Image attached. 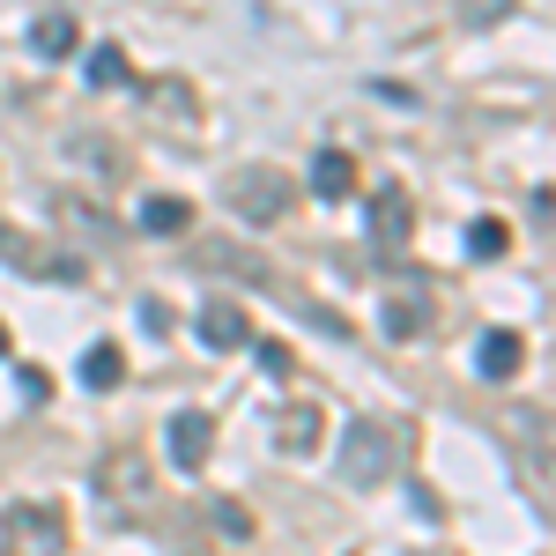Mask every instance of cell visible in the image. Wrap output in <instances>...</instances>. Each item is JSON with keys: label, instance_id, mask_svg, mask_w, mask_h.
I'll return each instance as SVG.
<instances>
[{"label": "cell", "instance_id": "ffe728a7", "mask_svg": "<svg viewBox=\"0 0 556 556\" xmlns=\"http://www.w3.org/2000/svg\"><path fill=\"white\" fill-rule=\"evenodd\" d=\"M141 327H149V334H172V312H164L156 298H141Z\"/></svg>", "mask_w": 556, "mask_h": 556}, {"label": "cell", "instance_id": "7c38bea8", "mask_svg": "<svg viewBox=\"0 0 556 556\" xmlns=\"http://www.w3.org/2000/svg\"><path fill=\"white\" fill-rule=\"evenodd\" d=\"M119 379H127V356H119V342L83 349V386H89V393H112Z\"/></svg>", "mask_w": 556, "mask_h": 556}, {"label": "cell", "instance_id": "5b68a950", "mask_svg": "<svg viewBox=\"0 0 556 556\" xmlns=\"http://www.w3.org/2000/svg\"><path fill=\"white\" fill-rule=\"evenodd\" d=\"M0 260H8V267H23V275H60V282H83V260L30 245V230H15V223H0Z\"/></svg>", "mask_w": 556, "mask_h": 556}, {"label": "cell", "instance_id": "3957f363", "mask_svg": "<svg viewBox=\"0 0 556 556\" xmlns=\"http://www.w3.org/2000/svg\"><path fill=\"white\" fill-rule=\"evenodd\" d=\"M0 549L8 556H67V519H60V505H8L0 513Z\"/></svg>", "mask_w": 556, "mask_h": 556}, {"label": "cell", "instance_id": "30bf717a", "mask_svg": "<svg viewBox=\"0 0 556 556\" xmlns=\"http://www.w3.org/2000/svg\"><path fill=\"white\" fill-rule=\"evenodd\" d=\"M141 230H149V238H186V230H193V201L149 193V201H141Z\"/></svg>", "mask_w": 556, "mask_h": 556}, {"label": "cell", "instance_id": "7a4b0ae2", "mask_svg": "<svg viewBox=\"0 0 556 556\" xmlns=\"http://www.w3.org/2000/svg\"><path fill=\"white\" fill-rule=\"evenodd\" d=\"M223 201H230V215L238 223H282V208H290V178L275 172V164H245V172H230V186H223Z\"/></svg>", "mask_w": 556, "mask_h": 556}, {"label": "cell", "instance_id": "277c9868", "mask_svg": "<svg viewBox=\"0 0 556 556\" xmlns=\"http://www.w3.org/2000/svg\"><path fill=\"white\" fill-rule=\"evenodd\" d=\"M164 445H172V468L178 475H201L215 453V416L208 408H178L172 424H164Z\"/></svg>", "mask_w": 556, "mask_h": 556}, {"label": "cell", "instance_id": "8992f818", "mask_svg": "<svg viewBox=\"0 0 556 556\" xmlns=\"http://www.w3.org/2000/svg\"><path fill=\"white\" fill-rule=\"evenodd\" d=\"M201 342H208L215 356L245 349V342H253V319H245V304H238V298H208V304H201Z\"/></svg>", "mask_w": 556, "mask_h": 556}, {"label": "cell", "instance_id": "e0dca14e", "mask_svg": "<svg viewBox=\"0 0 556 556\" xmlns=\"http://www.w3.org/2000/svg\"><path fill=\"white\" fill-rule=\"evenodd\" d=\"M505 245H513V230L497 215H475L468 223V260H505Z\"/></svg>", "mask_w": 556, "mask_h": 556}, {"label": "cell", "instance_id": "44dd1931", "mask_svg": "<svg viewBox=\"0 0 556 556\" xmlns=\"http://www.w3.org/2000/svg\"><path fill=\"white\" fill-rule=\"evenodd\" d=\"M8 349H15V334H8V327H0V356H8Z\"/></svg>", "mask_w": 556, "mask_h": 556}, {"label": "cell", "instance_id": "6da1fadb", "mask_svg": "<svg viewBox=\"0 0 556 556\" xmlns=\"http://www.w3.org/2000/svg\"><path fill=\"white\" fill-rule=\"evenodd\" d=\"M342 475L356 490H379L386 475H401V430L379 416H349L342 430Z\"/></svg>", "mask_w": 556, "mask_h": 556}, {"label": "cell", "instance_id": "4fadbf2b", "mask_svg": "<svg viewBox=\"0 0 556 556\" xmlns=\"http://www.w3.org/2000/svg\"><path fill=\"white\" fill-rule=\"evenodd\" d=\"M30 45H38L45 60H67V52H75V15H67V8H52V15H38V30H30Z\"/></svg>", "mask_w": 556, "mask_h": 556}, {"label": "cell", "instance_id": "2e32d148", "mask_svg": "<svg viewBox=\"0 0 556 556\" xmlns=\"http://www.w3.org/2000/svg\"><path fill=\"white\" fill-rule=\"evenodd\" d=\"M201 267H230V275H245V282H267V260L245 253V245H201Z\"/></svg>", "mask_w": 556, "mask_h": 556}, {"label": "cell", "instance_id": "9a60e30c", "mask_svg": "<svg viewBox=\"0 0 556 556\" xmlns=\"http://www.w3.org/2000/svg\"><path fill=\"white\" fill-rule=\"evenodd\" d=\"M430 327V304L416 298V290H408V298H386V334H393V342H408V334H424Z\"/></svg>", "mask_w": 556, "mask_h": 556}, {"label": "cell", "instance_id": "52a82bcc", "mask_svg": "<svg viewBox=\"0 0 556 556\" xmlns=\"http://www.w3.org/2000/svg\"><path fill=\"white\" fill-rule=\"evenodd\" d=\"M408 223H416L408 193H401V186H379V193H371V245H379V253H393V245L408 238Z\"/></svg>", "mask_w": 556, "mask_h": 556}, {"label": "cell", "instance_id": "5bb4252c", "mask_svg": "<svg viewBox=\"0 0 556 556\" xmlns=\"http://www.w3.org/2000/svg\"><path fill=\"white\" fill-rule=\"evenodd\" d=\"M275 445H282V453H312V445H319V408H290V416H282V424H275Z\"/></svg>", "mask_w": 556, "mask_h": 556}, {"label": "cell", "instance_id": "ac0fdd59", "mask_svg": "<svg viewBox=\"0 0 556 556\" xmlns=\"http://www.w3.org/2000/svg\"><path fill=\"white\" fill-rule=\"evenodd\" d=\"M215 527H223V534H230V542H245V534H253V513H245V505H230V497H223V505H215Z\"/></svg>", "mask_w": 556, "mask_h": 556}, {"label": "cell", "instance_id": "ba28073f", "mask_svg": "<svg viewBox=\"0 0 556 556\" xmlns=\"http://www.w3.org/2000/svg\"><path fill=\"white\" fill-rule=\"evenodd\" d=\"M519 364H527V334L490 327V334H482V349H475V371H482V379H519Z\"/></svg>", "mask_w": 556, "mask_h": 556}, {"label": "cell", "instance_id": "9c48e42d", "mask_svg": "<svg viewBox=\"0 0 556 556\" xmlns=\"http://www.w3.org/2000/svg\"><path fill=\"white\" fill-rule=\"evenodd\" d=\"M349 186H356V156L349 149H319L312 156V193L319 201H349Z\"/></svg>", "mask_w": 556, "mask_h": 556}, {"label": "cell", "instance_id": "8fae6325", "mask_svg": "<svg viewBox=\"0 0 556 556\" xmlns=\"http://www.w3.org/2000/svg\"><path fill=\"white\" fill-rule=\"evenodd\" d=\"M83 83H89V89H127V83H134V60L119 52V45H89Z\"/></svg>", "mask_w": 556, "mask_h": 556}, {"label": "cell", "instance_id": "d6986e66", "mask_svg": "<svg viewBox=\"0 0 556 556\" xmlns=\"http://www.w3.org/2000/svg\"><path fill=\"white\" fill-rule=\"evenodd\" d=\"M260 364H267V371H275V379H282V371H290V364H298V356H290V342H260Z\"/></svg>", "mask_w": 556, "mask_h": 556}]
</instances>
